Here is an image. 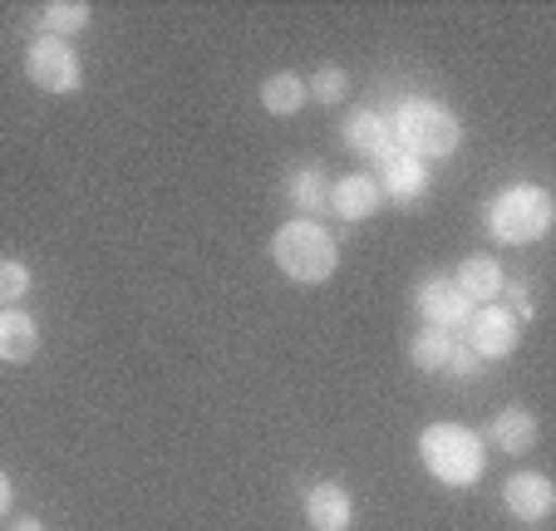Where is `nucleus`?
<instances>
[{"instance_id":"f257e3e1","label":"nucleus","mask_w":556,"mask_h":531,"mask_svg":"<svg viewBox=\"0 0 556 531\" xmlns=\"http://www.w3.org/2000/svg\"><path fill=\"white\" fill-rule=\"evenodd\" d=\"M384 124H389V138H394V153H409V157H419V163H429V157H453L463 143L458 114L433 104V99H404Z\"/></svg>"},{"instance_id":"f03ea898","label":"nucleus","mask_w":556,"mask_h":531,"mask_svg":"<svg viewBox=\"0 0 556 531\" xmlns=\"http://www.w3.org/2000/svg\"><path fill=\"white\" fill-rule=\"evenodd\" d=\"M271 256H276V266H281L291 281H301V286L330 281V276H336V266H340L336 237H330L320 222H301V217H291V222H281V227H276Z\"/></svg>"},{"instance_id":"7ed1b4c3","label":"nucleus","mask_w":556,"mask_h":531,"mask_svg":"<svg viewBox=\"0 0 556 531\" xmlns=\"http://www.w3.org/2000/svg\"><path fill=\"white\" fill-rule=\"evenodd\" d=\"M419 458L443 488H472L488 472L483 438L463 423H429L419 433Z\"/></svg>"},{"instance_id":"20e7f679","label":"nucleus","mask_w":556,"mask_h":531,"mask_svg":"<svg viewBox=\"0 0 556 531\" xmlns=\"http://www.w3.org/2000/svg\"><path fill=\"white\" fill-rule=\"evenodd\" d=\"M552 217H556V202H552V192L536 188V182H513V188H503L488 202V231H493V241H503V246L542 241L546 231H552Z\"/></svg>"},{"instance_id":"39448f33","label":"nucleus","mask_w":556,"mask_h":531,"mask_svg":"<svg viewBox=\"0 0 556 531\" xmlns=\"http://www.w3.org/2000/svg\"><path fill=\"white\" fill-rule=\"evenodd\" d=\"M25 74H30V84L45 89V94H74V89L85 84L79 54L64 40H50V35H40V40L25 50Z\"/></svg>"},{"instance_id":"423d86ee","label":"nucleus","mask_w":556,"mask_h":531,"mask_svg":"<svg viewBox=\"0 0 556 531\" xmlns=\"http://www.w3.org/2000/svg\"><path fill=\"white\" fill-rule=\"evenodd\" d=\"M517 315L503 311V305H478L463 325V344H468L478 359H507L517 350Z\"/></svg>"},{"instance_id":"0eeeda50","label":"nucleus","mask_w":556,"mask_h":531,"mask_svg":"<svg viewBox=\"0 0 556 531\" xmlns=\"http://www.w3.org/2000/svg\"><path fill=\"white\" fill-rule=\"evenodd\" d=\"M414 305H419V315L433 325V330H463L472 315V305L458 295V286H453V276H424L419 286H414Z\"/></svg>"},{"instance_id":"6e6552de","label":"nucleus","mask_w":556,"mask_h":531,"mask_svg":"<svg viewBox=\"0 0 556 531\" xmlns=\"http://www.w3.org/2000/svg\"><path fill=\"white\" fill-rule=\"evenodd\" d=\"M503 507L513 511L517 521H546L556 507V488L542 472H513L503 482Z\"/></svg>"},{"instance_id":"1a4fd4ad","label":"nucleus","mask_w":556,"mask_h":531,"mask_svg":"<svg viewBox=\"0 0 556 531\" xmlns=\"http://www.w3.org/2000/svg\"><path fill=\"white\" fill-rule=\"evenodd\" d=\"M340 138H345L350 153L369 157V163H384L389 153H394V138H389V124L384 114H375V109H350L345 124H340Z\"/></svg>"},{"instance_id":"9d476101","label":"nucleus","mask_w":556,"mask_h":531,"mask_svg":"<svg viewBox=\"0 0 556 531\" xmlns=\"http://www.w3.org/2000/svg\"><path fill=\"white\" fill-rule=\"evenodd\" d=\"M375 182H379V198H394L404 207V202H419L424 192H429V167L409 153H389L384 163H379Z\"/></svg>"},{"instance_id":"9b49d317","label":"nucleus","mask_w":556,"mask_h":531,"mask_svg":"<svg viewBox=\"0 0 556 531\" xmlns=\"http://www.w3.org/2000/svg\"><path fill=\"white\" fill-rule=\"evenodd\" d=\"M379 202H384V198H379L375 173H345V177H336V182H330V212H336V217H345V222L375 217Z\"/></svg>"},{"instance_id":"f8f14e48","label":"nucleus","mask_w":556,"mask_h":531,"mask_svg":"<svg viewBox=\"0 0 556 531\" xmlns=\"http://www.w3.org/2000/svg\"><path fill=\"white\" fill-rule=\"evenodd\" d=\"M305 521H311V531H350L355 502H350V492L340 482H315L305 492Z\"/></svg>"},{"instance_id":"ddd939ff","label":"nucleus","mask_w":556,"mask_h":531,"mask_svg":"<svg viewBox=\"0 0 556 531\" xmlns=\"http://www.w3.org/2000/svg\"><path fill=\"white\" fill-rule=\"evenodd\" d=\"M453 286H458V295L478 311V305H493L497 295L507 291V281H503V266H497L493 256H468L458 266V276H453Z\"/></svg>"},{"instance_id":"4468645a","label":"nucleus","mask_w":556,"mask_h":531,"mask_svg":"<svg viewBox=\"0 0 556 531\" xmlns=\"http://www.w3.org/2000/svg\"><path fill=\"white\" fill-rule=\"evenodd\" d=\"M35 350H40V325H35V315H25L21 305H5V311H0V359H5V365H25V359H35Z\"/></svg>"},{"instance_id":"2eb2a0df","label":"nucleus","mask_w":556,"mask_h":531,"mask_svg":"<svg viewBox=\"0 0 556 531\" xmlns=\"http://www.w3.org/2000/svg\"><path fill=\"white\" fill-rule=\"evenodd\" d=\"M286 202L295 207V217L301 222H315L320 212L330 207V182H326V173L315 163H301L291 177H286Z\"/></svg>"},{"instance_id":"dca6fc26","label":"nucleus","mask_w":556,"mask_h":531,"mask_svg":"<svg viewBox=\"0 0 556 531\" xmlns=\"http://www.w3.org/2000/svg\"><path fill=\"white\" fill-rule=\"evenodd\" d=\"M536 414H527L522 404H513V408H503V414L493 418V428H488V438H493L503 453H532L536 448Z\"/></svg>"},{"instance_id":"f3484780","label":"nucleus","mask_w":556,"mask_h":531,"mask_svg":"<svg viewBox=\"0 0 556 531\" xmlns=\"http://www.w3.org/2000/svg\"><path fill=\"white\" fill-rule=\"evenodd\" d=\"M305 99H311V94H305V79H301V74H291V69L271 74V79L262 84V109H266V114H276V118L301 114Z\"/></svg>"},{"instance_id":"a211bd4d","label":"nucleus","mask_w":556,"mask_h":531,"mask_svg":"<svg viewBox=\"0 0 556 531\" xmlns=\"http://www.w3.org/2000/svg\"><path fill=\"white\" fill-rule=\"evenodd\" d=\"M89 21H94V11H89L85 0H54V5H45V11H40V30L50 35V40L79 35Z\"/></svg>"},{"instance_id":"6ab92c4d","label":"nucleus","mask_w":556,"mask_h":531,"mask_svg":"<svg viewBox=\"0 0 556 531\" xmlns=\"http://www.w3.org/2000/svg\"><path fill=\"white\" fill-rule=\"evenodd\" d=\"M448 354H453V334L433 330V325H424V330L414 334V344H409V359L419 369H429V375H439V369L448 365Z\"/></svg>"},{"instance_id":"aec40b11","label":"nucleus","mask_w":556,"mask_h":531,"mask_svg":"<svg viewBox=\"0 0 556 531\" xmlns=\"http://www.w3.org/2000/svg\"><path fill=\"white\" fill-rule=\"evenodd\" d=\"M305 94L320 99V104H340V99L350 94V74L340 69V64H320V69L311 74V84H305Z\"/></svg>"},{"instance_id":"412c9836","label":"nucleus","mask_w":556,"mask_h":531,"mask_svg":"<svg viewBox=\"0 0 556 531\" xmlns=\"http://www.w3.org/2000/svg\"><path fill=\"white\" fill-rule=\"evenodd\" d=\"M30 295V266L15 256L0 261V305H21Z\"/></svg>"},{"instance_id":"4be33fe9","label":"nucleus","mask_w":556,"mask_h":531,"mask_svg":"<svg viewBox=\"0 0 556 531\" xmlns=\"http://www.w3.org/2000/svg\"><path fill=\"white\" fill-rule=\"evenodd\" d=\"M443 369H448L453 379H478V375H483V359H478V354H472L463 340H453V354H448V365H443Z\"/></svg>"},{"instance_id":"5701e85b","label":"nucleus","mask_w":556,"mask_h":531,"mask_svg":"<svg viewBox=\"0 0 556 531\" xmlns=\"http://www.w3.org/2000/svg\"><path fill=\"white\" fill-rule=\"evenodd\" d=\"M11 502H15V488H11V478H5V472H0V517H5V511H11Z\"/></svg>"},{"instance_id":"b1692460","label":"nucleus","mask_w":556,"mask_h":531,"mask_svg":"<svg viewBox=\"0 0 556 531\" xmlns=\"http://www.w3.org/2000/svg\"><path fill=\"white\" fill-rule=\"evenodd\" d=\"M11 531H45V527H40V521H35V517H21Z\"/></svg>"}]
</instances>
